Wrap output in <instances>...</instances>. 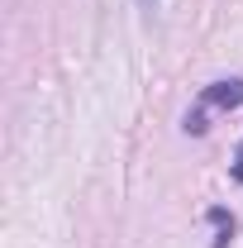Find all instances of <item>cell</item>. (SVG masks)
<instances>
[{"label": "cell", "instance_id": "cell-1", "mask_svg": "<svg viewBox=\"0 0 243 248\" xmlns=\"http://www.w3.org/2000/svg\"><path fill=\"white\" fill-rule=\"evenodd\" d=\"M200 100L214 105V110H234V105H243V81L239 77H234V81H214V86H205Z\"/></svg>", "mask_w": 243, "mask_h": 248}, {"label": "cell", "instance_id": "cell-2", "mask_svg": "<svg viewBox=\"0 0 243 248\" xmlns=\"http://www.w3.org/2000/svg\"><path fill=\"white\" fill-rule=\"evenodd\" d=\"M234 182H243V143H239V157H234Z\"/></svg>", "mask_w": 243, "mask_h": 248}, {"label": "cell", "instance_id": "cell-3", "mask_svg": "<svg viewBox=\"0 0 243 248\" xmlns=\"http://www.w3.org/2000/svg\"><path fill=\"white\" fill-rule=\"evenodd\" d=\"M138 5H152V0H138Z\"/></svg>", "mask_w": 243, "mask_h": 248}]
</instances>
